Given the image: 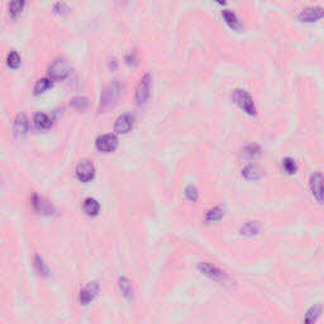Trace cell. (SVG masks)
I'll list each match as a JSON object with an SVG mask.
<instances>
[{
  "label": "cell",
  "instance_id": "obj_29",
  "mask_svg": "<svg viewBox=\"0 0 324 324\" xmlns=\"http://www.w3.org/2000/svg\"><path fill=\"white\" fill-rule=\"evenodd\" d=\"M185 197H186L187 200L195 203L198 202V198H199V191H198V189L194 185H187L185 187Z\"/></svg>",
  "mask_w": 324,
  "mask_h": 324
},
{
  "label": "cell",
  "instance_id": "obj_3",
  "mask_svg": "<svg viewBox=\"0 0 324 324\" xmlns=\"http://www.w3.org/2000/svg\"><path fill=\"white\" fill-rule=\"evenodd\" d=\"M309 189L314 200L318 204H324V175L321 172L315 171L309 177Z\"/></svg>",
  "mask_w": 324,
  "mask_h": 324
},
{
  "label": "cell",
  "instance_id": "obj_30",
  "mask_svg": "<svg viewBox=\"0 0 324 324\" xmlns=\"http://www.w3.org/2000/svg\"><path fill=\"white\" fill-rule=\"evenodd\" d=\"M53 12H55V14H57V16L65 17L70 13V8H69L68 4L63 3V2H58V3H56L55 7H53Z\"/></svg>",
  "mask_w": 324,
  "mask_h": 324
},
{
  "label": "cell",
  "instance_id": "obj_20",
  "mask_svg": "<svg viewBox=\"0 0 324 324\" xmlns=\"http://www.w3.org/2000/svg\"><path fill=\"white\" fill-rule=\"evenodd\" d=\"M224 212L222 208L214 207L212 209H209L205 214V222L207 223H215V222H219L222 218H223Z\"/></svg>",
  "mask_w": 324,
  "mask_h": 324
},
{
  "label": "cell",
  "instance_id": "obj_17",
  "mask_svg": "<svg viewBox=\"0 0 324 324\" xmlns=\"http://www.w3.org/2000/svg\"><path fill=\"white\" fill-rule=\"evenodd\" d=\"M33 123L34 127L38 131H47L52 127L51 118L47 114H44V113H37V114H34Z\"/></svg>",
  "mask_w": 324,
  "mask_h": 324
},
{
  "label": "cell",
  "instance_id": "obj_8",
  "mask_svg": "<svg viewBox=\"0 0 324 324\" xmlns=\"http://www.w3.org/2000/svg\"><path fill=\"white\" fill-rule=\"evenodd\" d=\"M324 18V9L320 7H309L298 14V21L301 23H313Z\"/></svg>",
  "mask_w": 324,
  "mask_h": 324
},
{
  "label": "cell",
  "instance_id": "obj_22",
  "mask_svg": "<svg viewBox=\"0 0 324 324\" xmlns=\"http://www.w3.org/2000/svg\"><path fill=\"white\" fill-rule=\"evenodd\" d=\"M70 106L73 109L79 110V112H84V110L88 109L89 99L85 96H75L70 100Z\"/></svg>",
  "mask_w": 324,
  "mask_h": 324
},
{
  "label": "cell",
  "instance_id": "obj_25",
  "mask_svg": "<svg viewBox=\"0 0 324 324\" xmlns=\"http://www.w3.org/2000/svg\"><path fill=\"white\" fill-rule=\"evenodd\" d=\"M52 79L49 78H44V79H39L37 81L36 86H34V95H39V94L44 93L46 90H48L52 85Z\"/></svg>",
  "mask_w": 324,
  "mask_h": 324
},
{
  "label": "cell",
  "instance_id": "obj_9",
  "mask_svg": "<svg viewBox=\"0 0 324 324\" xmlns=\"http://www.w3.org/2000/svg\"><path fill=\"white\" fill-rule=\"evenodd\" d=\"M32 207H33V209L36 210L38 214L42 215H48V217H51V215H53L56 213L55 208H53V205H52L51 203H48L47 200H44L43 198L37 194H34L33 197H32Z\"/></svg>",
  "mask_w": 324,
  "mask_h": 324
},
{
  "label": "cell",
  "instance_id": "obj_16",
  "mask_svg": "<svg viewBox=\"0 0 324 324\" xmlns=\"http://www.w3.org/2000/svg\"><path fill=\"white\" fill-rule=\"evenodd\" d=\"M222 16H223V19L227 23V26H228L231 29H233V31L236 32H241L242 29H243V26H242L239 19L237 18V16L233 13V12L223 11Z\"/></svg>",
  "mask_w": 324,
  "mask_h": 324
},
{
  "label": "cell",
  "instance_id": "obj_1",
  "mask_svg": "<svg viewBox=\"0 0 324 324\" xmlns=\"http://www.w3.org/2000/svg\"><path fill=\"white\" fill-rule=\"evenodd\" d=\"M124 91V84L119 80H114L106 86L100 95V112H106L115 105Z\"/></svg>",
  "mask_w": 324,
  "mask_h": 324
},
{
  "label": "cell",
  "instance_id": "obj_4",
  "mask_svg": "<svg viewBox=\"0 0 324 324\" xmlns=\"http://www.w3.org/2000/svg\"><path fill=\"white\" fill-rule=\"evenodd\" d=\"M70 71L71 69L68 61L63 57H58L51 63V66H49L48 76L49 79H52L53 81L65 80L69 76V74H70Z\"/></svg>",
  "mask_w": 324,
  "mask_h": 324
},
{
  "label": "cell",
  "instance_id": "obj_26",
  "mask_svg": "<svg viewBox=\"0 0 324 324\" xmlns=\"http://www.w3.org/2000/svg\"><path fill=\"white\" fill-rule=\"evenodd\" d=\"M34 267H36L37 273L39 274V275L42 276H48L49 274V270L48 267H47L46 262H44V260L42 258L41 256H38V254H36L34 256Z\"/></svg>",
  "mask_w": 324,
  "mask_h": 324
},
{
  "label": "cell",
  "instance_id": "obj_21",
  "mask_svg": "<svg viewBox=\"0 0 324 324\" xmlns=\"http://www.w3.org/2000/svg\"><path fill=\"white\" fill-rule=\"evenodd\" d=\"M260 229H261V226H260L258 222H247L241 228V234L247 237L256 236V234H258Z\"/></svg>",
  "mask_w": 324,
  "mask_h": 324
},
{
  "label": "cell",
  "instance_id": "obj_32",
  "mask_svg": "<svg viewBox=\"0 0 324 324\" xmlns=\"http://www.w3.org/2000/svg\"><path fill=\"white\" fill-rule=\"evenodd\" d=\"M215 3L221 4V6H223V4H226V0H214Z\"/></svg>",
  "mask_w": 324,
  "mask_h": 324
},
{
  "label": "cell",
  "instance_id": "obj_19",
  "mask_svg": "<svg viewBox=\"0 0 324 324\" xmlns=\"http://www.w3.org/2000/svg\"><path fill=\"white\" fill-rule=\"evenodd\" d=\"M260 156H261V147L256 143H251L242 150V157H244L246 160H254Z\"/></svg>",
  "mask_w": 324,
  "mask_h": 324
},
{
  "label": "cell",
  "instance_id": "obj_10",
  "mask_svg": "<svg viewBox=\"0 0 324 324\" xmlns=\"http://www.w3.org/2000/svg\"><path fill=\"white\" fill-rule=\"evenodd\" d=\"M95 146L101 152H113L118 146V138L114 135H104L96 140Z\"/></svg>",
  "mask_w": 324,
  "mask_h": 324
},
{
  "label": "cell",
  "instance_id": "obj_15",
  "mask_svg": "<svg viewBox=\"0 0 324 324\" xmlns=\"http://www.w3.org/2000/svg\"><path fill=\"white\" fill-rule=\"evenodd\" d=\"M242 176L246 180H248V181H257V180H260L262 177V170L254 164L247 165L242 170Z\"/></svg>",
  "mask_w": 324,
  "mask_h": 324
},
{
  "label": "cell",
  "instance_id": "obj_13",
  "mask_svg": "<svg viewBox=\"0 0 324 324\" xmlns=\"http://www.w3.org/2000/svg\"><path fill=\"white\" fill-rule=\"evenodd\" d=\"M133 128V118L129 114H122L120 117L117 118L114 123V131L117 133H125L131 132Z\"/></svg>",
  "mask_w": 324,
  "mask_h": 324
},
{
  "label": "cell",
  "instance_id": "obj_6",
  "mask_svg": "<svg viewBox=\"0 0 324 324\" xmlns=\"http://www.w3.org/2000/svg\"><path fill=\"white\" fill-rule=\"evenodd\" d=\"M198 270H199L203 275L207 276V278H209L210 280L219 281V283H222V281H226L227 278H228L223 270L219 269V267H217V266H214V265L209 264V262H200V264L198 265Z\"/></svg>",
  "mask_w": 324,
  "mask_h": 324
},
{
  "label": "cell",
  "instance_id": "obj_28",
  "mask_svg": "<svg viewBox=\"0 0 324 324\" xmlns=\"http://www.w3.org/2000/svg\"><path fill=\"white\" fill-rule=\"evenodd\" d=\"M21 56H19L18 52L16 51H12L11 53L8 55V58H7V63H8V66L11 69H18L19 66H21Z\"/></svg>",
  "mask_w": 324,
  "mask_h": 324
},
{
  "label": "cell",
  "instance_id": "obj_12",
  "mask_svg": "<svg viewBox=\"0 0 324 324\" xmlns=\"http://www.w3.org/2000/svg\"><path fill=\"white\" fill-rule=\"evenodd\" d=\"M28 127H29V122L28 118L24 113H19L18 115L14 119V124H13V133L16 137H23L24 135H27L28 132Z\"/></svg>",
  "mask_w": 324,
  "mask_h": 324
},
{
  "label": "cell",
  "instance_id": "obj_7",
  "mask_svg": "<svg viewBox=\"0 0 324 324\" xmlns=\"http://www.w3.org/2000/svg\"><path fill=\"white\" fill-rule=\"evenodd\" d=\"M95 169H94L93 161L89 158H84L76 166V176L81 182H89L94 179Z\"/></svg>",
  "mask_w": 324,
  "mask_h": 324
},
{
  "label": "cell",
  "instance_id": "obj_18",
  "mask_svg": "<svg viewBox=\"0 0 324 324\" xmlns=\"http://www.w3.org/2000/svg\"><path fill=\"white\" fill-rule=\"evenodd\" d=\"M118 286H119L120 291H122L123 296L127 299H132L133 298V285H132V281L129 280L128 278H125V276H123V278H120L119 280H118Z\"/></svg>",
  "mask_w": 324,
  "mask_h": 324
},
{
  "label": "cell",
  "instance_id": "obj_24",
  "mask_svg": "<svg viewBox=\"0 0 324 324\" xmlns=\"http://www.w3.org/2000/svg\"><path fill=\"white\" fill-rule=\"evenodd\" d=\"M99 203L96 202L95 199H91V198H88L84 202V212L88 215H96L99 213Z\"/></svg>",
  "mask_w": 324,
  "mask_h": 324
},
{
  "label": "cell",
  "instance_id": "obj_27",
  "mask_svg": "<svg viewBox=\"0 0 324 324\" xmlns=\"http://www.w3.org/2000/svg\"><path fill=\"white\" fill-rule=\"evenodd\" d=\"M283 169L285 170L286 174L294 175L296 171H298V165H296L295 160L290 157H286L283 160Z\"/></svg>",
  "mask_w": 324,
  "mask_h": 324
},
{
  "label": "cell",
  "instance_id": "obj_2",
  "mask_svg": "<svg viewBox=\"0 0 324 324\" xmlns=\"http://www.w3.org/2000/svg\"><path fill=\"white\" fill-rule=\"evenodd\" d=\"M232 100H233L246 114H256V105H254L253 103V99H252V96L249 95L246 90H241V89L234 90L233 94H232Z\"/></svg>",
  "mask_w": 324,
  "mask_h": 324
},
{
  "label": "cell",
  "instance_id": "obj_31",
  "mask_svg": "<svg viewBox=\"0 0 324 324\" xmlns=\"http://www.w3.org/2000/svg\"><path fill=\"white\" fill-rule=\"evenodd\" d=\"M125 62H127L128 65H136V63H137V55H136V52L129 53V55L125 57Z\"/></svg>",
  "mask_w": 324,
  "mask_h": 324
},
{
  "label": "cell",
  "instance_id": "obj_23",
  "mask_svg": "<svg viewBox=\"0 0 324 324\" xmlns=\"http://www.w3.org/2000/svg\"><path fill=\"white\" fill-rule=\"evenodd\" d=\"M27 0H12L11 4H9V13H11L12 18L16 19L23 12Z\"/></svg>",
  "mask_w": 324,
  "mask_h": 324
},
{
  "label": "cell",
  "instance_id": "obj_5",
  "mask_svg": "<svg viewBox=\"0 0 324 324\" xmlns=\"http://www.w3.org/2000/svg\"><path fill=\"white\" fill-rule=\"evenodd\" d=\"M151 88H152V78L150 74H145L141 78L137 89H136V101L140 106L147 104L151 96Z\"/></svg>",
  "mask_w": 324,
  "mask_h": 324
},
{
  "label": "cell",
  "instance_id": "obj_11",
  "mask_svg": "<svg viewBox=\"0 0 324 324\" xmlns=\"http://www.w3.org/2000/svg\"><path fill=\"white\" fill-rule=\"evenodd\" d=\"M98 291H99V284L98 283H95V281H93V283H89L88 286L80 291L79 300H80V303L83 304V305H88L89 303H91V301L95 299V296L98 295Z\"/></svg>",
  "mask_w": 324,
  "mask_h": 324
},
{
  "label": "cell",
  "instance_id": "obj_14",
  "mask_svg": "<svg viewBox=\"0 0 324 324\" xmlns=\"http://www.w3.org/2000/svg\"><path fill=\"white\" fill-rule=\"evenodd\" d=\"M321 313H323V305L319 303L314 304V305H311L310 308L306 310L305 316H304V323L306 324L315 323V321H318V319L321 316Z\"/></svg>",
  "mask_w": 324,
  "mask_h": 324
}]
</instances>
